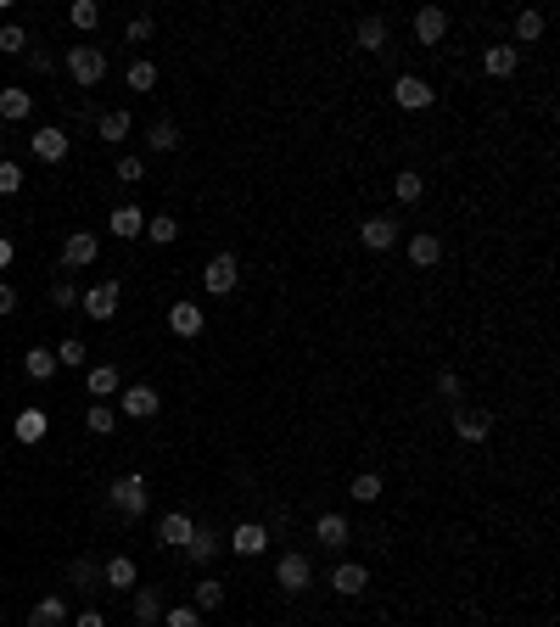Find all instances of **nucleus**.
<instances>
[{"mask_svg":"<svg viewBox=\"0 0 560 627\" xmlns=\"http://www.w3.org/2000/svg\"><path fill=\"white\" fill-rule=\"evenodd\" d=\"M68 73H74V84L79 90H90V84H102V73H107V56H102V45H68Z\"/></svg>","mask_w":560,"mask_h":627,"instance_id":"obj_1","label":"nucleus"},{"mask_svg":"<svg viewBox=\"0 0 560 627\" xmlns=\"http://www.w3.org/2000/svg\"><path fill=\"white\" fill-rule=\"evenodd\" d=\"M236 280H241V263H236V252H213V258L202 263V291H208V297L236 291Z\"/></svg>","mask_w":560,"mask_h":627,"instance_id":"obj_2","label":"nucleus"},{"mask_svg":"<svg viewBox=\"0 0 560 627\" xmlns=\"http://www.w3.org/2000/svg\"><path fill=\"white\" fill-rule=\"evenodd\" d=\"M275 583H280V593H303V588L314 583L309 554H303V549H286V554L275 560Z\"/></svg>","mask_w":560,"mask_h":627,"instance_id":"obj_3","label":"nucleus"},{"mask_svg":"<svg viewBox=\"0 0 560 627\" xmlns=\"http://www.w3.org/2000/svg\"><path fill=\"white\" fill-rule=\"evenodd\" d=\"M392 102H398L404 113H426V107L437 102V90L426 84L420 73H398V79H392Z\"/></svg>","mask_w":560,"mask_h":627,"instance_id":"obj_4","label":"nucleus"},{"mask_svg":"<svg viewBox=\"0 0 560 627\" xmlns=\"http://www.w3.org/2000/svg\"><path fill=\"white\" fill-rule=\"evenodd\" d=\"M113 510H123L129 521L146 515V476H135V471L118 476V482H113Z\"/></svg>","mask_w":560,"mask_h":627,"instance_id":"obj_5","label":"nucleus"},{"mask_svg":"<svg viewBox=\"0 0 560 627\" xmlns=\"http://www.w3.org/2000/svg\"><path fill=\"white\" fill-rule=\"evenodd\" d=\"M454 432H459V443H487L493 415H487V409H471V404H454Z\"/></svg>","mask_w":560,"mask_h":627,"instance_id":"obj_6","label":"nucleus"},{"mask_svg":"<svg viewBox=\"0 0 560 627\" xmlns=\"http://www.w3.org/2000/svg\"><path fill=\"white\" fill-rule=\"evenodd\" d=\"M123 420H152L157 409H162V398H157V387H146V381H135V387H123Z\"/></svg>","mask_w":560,"mask_h":627,"instance_id":"obj_7","label":"nucleus"},{"mask_svg":"<svg viewBox=\"0 0 560 627\" xmlns=\"http://www.w3.org/2000/svg\"><path fill=\"white\" fill-rule=\"evenodd\" d=\"M95 252H102V241H95L90 230H74V236L62 241V269H84V263H95Z\"/></svg>","mask_w":560,"mask_h":627,"instance_id":"obj_8","label":"nucleus"},{"mask_svg":"<svg viewBox=\"0 0 560 627\" xmlns=\"http://www.w3.org/2000/svg\"><path fill=\"white\" fill-rule=\"evenodd\" d=\"M359 241H365L370 252H392V241H398V224H392L387 213H370L365 224H359Z\"/></svg>","mask_w":560,"mask_h":627,"instance_id":"obj_9","label":"nucleus"},{"mask_svg":"<svg viewBox=\"0 0 560 627\" xmlns=\"http://www.w3.org/2000/svg\"><path fill=\"white\" fill-rule=\"evenodd\" d=\"M191 533H196V521H191L185 510H169V515L157 521V544H162V549H185Z\"/></svg>","mask_w":560,"mask_h":627,"instance_id":"obj_10","label":"nucleus"},{"mask_svg":"<svg viewBox=\"0 0 560 627\" xmlns=\"http://www.w3.org/2000/svg\"><path fill=\"white\" fill-rule=\"evenodd\" d=\"M224 544L236 549V554H247V560H252V554H263V549H270V526H263V521H241V526H236V533H230Z\"/></svg>","mask_w":560,"mask_h":627,"instance_id":"obj_11","label":"nucleus"},{"mask_svg":"<svg viewBox=\"0 0 560 627\" xmlns=\"http://www.w3.org/2000/svg\"><path fill=\"white\" fill-rule=\"evenodd\" d=\"M118 297H123V286H118V280L90 286V291H84V314H90V319H113V314H118Z\"/></svg>","mask_w":560,"mask_h":627,"instance_id":"obj_12","label":"nucleus"},{"mask_svg":"<svg viewBox=\"0 0 560 627\" xmlns=\"http://www.w3.org/2000/svg\"><path fill=\"white\" fill-rule=\"evenodd\" d=\"M141 572H135V560L129 554H113V560H102V588H118V593H135L141 583H135Z\"/></svg>","mask_w":560,"mask_h":627,"instance_id":"obj_13","label":"nucleus"},{"mask_svg":"<svg viewBox=\"0 0 560 627\" xmlns=\"http://www.w3.org/2000/svg\"><path fill=\"white\" fill-rule=\"evenodd\" d=\"M219 549H224V538H219V533H208V526H196V533H191V544H185L180 554L191 560V566H213V560H219Z\"/></svg>","mask_w":560,"mask_h":627,"instance_id":"obj_14","label":"nucleus"},{"mask_svg":"<svg viewBox=\"0 0 560 627\" xmlns=\"http://www.w3.org/2000/svg\"><path fill=\"white\" fill-rule=\"evenodd\" d=\"M107 230H113L118 241H135V236H146V213H141L135 202H118L113 219H107Z\"/></svg>","mask_w":560,"mask_h":627,"instance_id":"obj_15","label":"nucleus"},{"mask_svg":"<svg viewBox=\"0 0 560 627\" xmlns=\"http://www.w3.org/2000/svg\"><path fill=\"white\" fill-rule=\"evenodd\" d=\"M331 588L342 593V600H359V593H365V588H370V572H365V566H359V560H342V566L331 572Z\"/></svg>","mask_w":560,"mask_h":627,"instance_id":"obj_16","label":"nucleus"},{"mask_svg":"<svg viewBox=\"0 0 560 627\" xmlns=\"http://www.w3.org/2000/svg\"><path fill=\"white\" fill-rule=\"evenodd\" d=\"M95 135H102L107 146H123L129 135H135V118H129L123 107H113V113H102V118H95Z\"/></svg>","mask_w":560,"mask_h":627,"instance_id":"obj_17","label":"nucleus"},{"mask_svg":"<svg viewBox=\"0 0 560 627\" xmlns=\"http://www.w3.org/2000/svg\"><path fill=\"white\" fill-rule=\"evenodd\" d=\"M443 34H448V12H443V6H420V12H415V40H420V45H437Z\"/></svg>","mask_w":560,"mask_h":627,"instance_id":"obj_18","label":"nucleus"},{"mask_svg":"<svg viewBox=\"0 0 560 627\" xmlns=\"http://www.w3.org/2000/svg\"><path fill=\"white\" fill-rule=\"evenodd\" d=\"M516 68H521V51H516V45H487V51H482V73H487V79H510Z\"/></svg>","mask_w":560,"mask_h":627,"instance_id":"obj_19","label":"nucleus"},{"mask_svg":"<svg viewBox=\"0 0 560 627\" xmlns=\"http://www.w3.org/2000/svg\"><path fill=\"white\" fill-rule=\"evenodd\" d=\"M202 325H208V314L196 309V303H174V309H169V331L185 337V342H191V337H202Z\"/></svg>","mask_w":560,"mask_h":627,"instance_id":"obj_20","label":"nucleus"},{"mask_svg":"<svg viewBox=\"0 0 560 627\" xmlns=\"http://www.w3.org/2000/svg\"><path fill=\"white\" fill-rule=\"evenodd\" d=\"M314 538H319L325 549H342V544L353 538V526H348V515H337V510H325V515L314 521Z\"/></svg>","mask_w":560,"mask_h":627,"instance_id":"obj_21","label":"nucleus"},{"mask_svg":"<svg viewBox=\"0 0 560 627\" xmlns=\"http://www.w3.org/2000/svg\"><path fill=\"white\" fill-rule=\"evenodd\" d=\"M28 141H34L40 162H62V157H68V129H34Z\"/></svg>","mask_w":560,"mask_h":627,"instance_id":"obj_22","label":"nucleus"},{"mask_svg":"<svg viewBox=\"0 0 560 627\" xmlns=\"http://www.w3.org/2000/svg\"><path fill=\"white\" fill-rule=\"evenodd\" d=\"M437 258H443V241L432 236V230L409 236V263H415V269H437Z\"/></svg>","mask_w":560,"mask_h":627,"instance_id":"obj_23","label":"nucleus"},{"mask_svg":"<svg viewBox=\"0 0 560 627\" xmlns=\"http://www.w3.org/2000/svg\"><path fill=\"white\" fill-rule=\"evenodd\" d=\"M12 432H17V443H45L51 415H45V409H23V415L12 420Z\"/></svg>","mask_w":560,"mask_h":627,"instance_id":"obj_24","label":"nucleus"},{"mask_svg":"<svg viewBox=\"0 0 560 627\" xmlns=\"http://www.w3.org/2000/svg\"><path fill=\"white\" fill-rule=\"evenodd\" d=\"M353 45H359V51H381V45H387V17H376V12L359 17V23H353Z\"/></svg>","mask_w":560,"mask_h":627,"instance_id":"obj_25","label":"nucleus"},{"mask_svg":"<svg viewBox=\"0 0 560 627\" xmlns=\"http://www.w3.org/2000/svg\"><path fill=\"white\" fill-rule=\"evenodd\" d=\"M28 627H68V600H56V593H45V600L28 611Z\"/></svg>","mask_w":560,"mask_h":627,"instance_id":"obj_26","label":"nucleus"},{"mask_svg":"<svg viewBox=\"0 0 560 627\" xmlns=\"http://www.w3.org/2000/svg\"><path fill=\"white\" fill-rule=\"evenodd\" d=\"M56 370H62V365H56L51 348H28V353H23V376H28V381H51Z\"/></svg>","mask_w":560,"mask_h":627,"instance_id":"obj_27","label":"nucleus"},{"mask_svg":"<svg viewBox=\"0 0 560 627\" xmlns=\"http://www.w3.org/2000/svg\"><path fill=\"white\" fill-rule=\"evenodd\" d=\"M28 113H34V95L28 90H0V118L6 123H23Z\"/></svg>","mask_w":560,"mask_h":627,"instance_id":"obj_28","label":"nucleus"},{"mask_svg":"<svg viewBox=\"0 0 560 627\" xmlns=\"http://www.w3.org/2000/svg\"><path fill=\"white\" fill-rule=\"evenodd\" d=\"M135 622H141V627H157V622H162V593H157V588H135Z\"/></svg>","mask_w":560,"mask_h":627,"instance_id":"obj_29","label":"nucleus"},{"mask_svg":"<svg viewBox=\"0 0 560 627\" xmlns=\"http://www.w3.org/2000/svg\"><path fill=\"white\" fill-rule=\"evenodd\" d=\"M68 583H74L79 593H90V588H102V566H95V560H90V554H79V560H74V566H68Z\"/></svg>","mask_w":560,"mask_h":627,"instance_id":"obj_30","label":"nucleus"},{"mask_svg":"<svg viewBox=\"0 0 560 627\" xmlns=\"http://www.w3.org/2000/svg\"><path fill=\"white\" fill-rule=\"evenodd\" d=\"M123 84H129V90H141V95L157 90V62H146V56H141V62H129V68H123Z\"/></svg>","mask_w":560,"mask_h":627,"instance_id":"obj_31","label":"nucleus"},{"mask_svg":"<svg viewBox=\"0 0 560 627\" xmlns=\"http://www.w3.org/2000/svg\"><path fill=\"white\" fill-rule=\"evenodd\" d=\"M84 387H90V398H113V392H118V370L113 365H95L84 376Z\"/></svg>","mask_w":560,"mask_h":627,"instance_id":"obj_32","label":"nucleus"},{"mask_svg":"<svg viewBox=\"0 0 560 627\" xmlns=\"http://www.w3.org/2000/svg\"><path fill=\"white\" fill-rule=\"evenodd\" d=\"M219 605H224V583L208 572L202 583H196V605H191V611H219Z\"/></svg>","mask_w":560,"mask_h":627,"instance_id":"obj_33","label":"nucleus"},{"mask_svg":"<svg viewBox=\"0 0 560 627\" xmlns=\"http://www.w3.org/2000/svg\"><path fill=\"white\" fill-rule=\"evenodd\" d=\"M392 196H398V202H420V196H426V180H420L415 169H404V174H392Z\"/></svg>","mask_w":560,"mask_h":627,"instance_id":"obj_34","label":"nucleus"},{"mask_svg":"<svg viewBox=\"0 0 560 627\" xmlns=\"http://www.w3.org/2000/svg\"><path fill=\"white\" fill-rule=\"evenodd\" d=\"M146 146H152V152H174V146H180V129H174L169 118H157V123L146 129Z\"/></svg>","mask_w":560,"mask_h":627,"instance_id":"obj_35","label":"nucleus"},{"mask_svg":"<svg viewBox=\"0 0 560 627\" xmlns=\"http://www.w3.org/2000/svg\"><path fill=\"white\" fill-rule=\"evenodd\" d=\"M68 23L79 28V34H90V28L102 23V6H95V0H74V6H68Z\"/></svg>","mask_w":560,"mask_h":627,"instance_id":"obj_36","label":"nucleus"},{"mask_svg":"<svg viewBox=\"0 0 560 627\" xmlns=\"http://www.w3.org/2000/svg\"><path fill=\"white\" fill-rule=\"evenodd\" d=\"M538 34H544V12H516V40L533 45ZM521 45H516V51H521Z\"/></svg>","mask_w":560,"mask_h":627,"instance_id":"obj_37","label":"nucleus"},{"mask_svg":"<svg viewBox=\"0 0 560 627\" xmlns=\"http://www.w3.org/2000/svg\"><path fill=\"white\" fill-rule=\"evenodd\" d=\"M348 493H353V505H376V499H381V476H376V471L353 476V487H348Z\"/></svg>","mask_w":560,"mask_h":627,"instance_id":"obj_38","label":"nucleus"},{"mask_svg":"<svg viewBox=\"0 0 560 627\" xmlns=\"http://www.w3.org/2000/svg\"><path fill=\"white\" fill-rule=\"evenodd\" d=\"M84 426H90V432H95V437H107V432H113V426H118V409H107V404H90V415H84Z\"/></svg>","mask_w":560,"mask_h":627,"instance_id":"obj_39","label":"nucleus"},{"mask_svg":"<svg viewBox=\"0 0 560 627\" xmlns=\"http://www.w3.org/2000/svg\"><path fill=\"white\" fill-rule=\"evenodd\" d=\"M0 51H6V56H28V28L6 23V28H0Z\"/></svg>","mask_w":560,"mask_h":627,"instance_id":"obj_40","label":"nucleus"},{"mask_svg":"<svg viewBox=\"0 0 560 627\" xmlns=\"http://www.w3.org/2000/svg\"><path fill=\"white\" fill-rule=\"evenodd\" d=\"M146 236H152V241H157V247H169V241H174V236H180V224H174V219H169V213H157V219H146Z\"/></svg>","mask_w":560,"mask_h":627,"instance_id":"obj_41","label":"nucleus"},{"mask_svg":"<svg viewBox=\"0 0 560 627\" xmlns=\"http://www.w3.org/2000/svg\"><path fill=\"white\" fill-rule=\"evenodd\" d=\"M113 174H118L123 185H141V180H146V162H141L135 152H123V157H118V169H113Z\"/></svg>","mask_w":560,"mask_h":627,"instance_id":"obj_42","label":"nucleus"},{"mask_svg":"<svg viewBox=\"0 0 560 627\" xmlns=\"http://www.w3.org/2000/svg\"><path fill=\"white\" fill-rule=\"evenodd\" d=\"M84 358H90V348H84L79 337H68V342H62V348H56V365H68V370H79V365H84Z\"/></svg>","mask_w":560,"mask_h":627,"instance_id":"obj_43","label":"nucleus"},{"mask_svg":"<svg viewBox=\"0 0 560 627\" xmlns=\"http://www.w3.org/2000/svg\"><path fill=\"white\" fill-rule=\"evenodd\" d=\"M17 191H23V169L6 157V162H0V196H17Z\"/></svg>","mask_w":560,"mask_h":627,"instance_id":"obj_44","label":"nucleus"},{"mask_svg":"<svg viewBox=\"0 0 560 627\" xmlns=\"http://www.w3.org/2000/svg\"><path fill=\"white\" fill-rule=\"evenodd\" d=\"M162 627H202V611H191V605H174L169 616H162Z\"/></svg>","mask_w":560,"mask_h":627,"instance_id":"obj_45","label":"nucleus"},{"mask_svg":"<svg viewBox=\"0 0 560 627\" xmlns=\"http://www.w3.org/2000/svg\"><path fill=\"white\" fill-rule=\"evenodd\" d=\"M51 303H56V309H74V303H79V291H74L68 280H56V286H51Z\"/></svg>","mask_w":560,"mask_h":627,"instance_id":"obj_46","label":"nucleus"},{"mask_svg":"<svg viewBox=\"0 0 560 627\" xmlns=\"http://www.w3.org/2000/svg\"><path fill=\"white\" fill-rule=\"evenodd\" d=\"M437 398H448V404L459 398V376L454 370H437Z\"/></svg>","mask_w":560,"mask_h":627,"instance_id":"obj_47","label":"nucleus"},{"mask_svg":"<svg viewBox=\"0 0 560 627\" xmlns=\"http://www.w3.org/2000/svg\"><path fill=\"white\" fill-rule=\"evenodd\" d=\"M123 34L135 40V45H146V40H152V17H129V28H123Z\"/></svg>","mask_w":560,"mask_h":627,"instance_id":"obj_48","label":"nucleus"},{"mask_svg":"<svg viewBox=\"0 0 560 627\" xmlns=\"http://www.w3.org/2000/svg\"><path fill=\"white\" fill-rule=\"evenodd\" d=\"M28 68H34V73H51L56 56H51V51H28Z\"/></svg>","mask_w":560,"mask_h":627,"instance_id":"obj_49","label":"nucleus"},{"mask_svg":"<svg viewBox=\"0 0 560 627\" xmlns=\"http://www.w3.org/2000/svg\"><path fill=\"white\" fill-rule=\"evenodd\" d=\"M12 309H17V291H12L6 280H0V314H12Z\"/></svg>","mask_w":560,"mask_h":627,"instance_id":"obj_50","label":"nucleus"},{"mask_svg":"<svg viewBox=\"0 0 560 627\" xmlns=\"http://www.w3.org/2000/svg\"><path fill=\"white\" fill-rule=\"evenodd\" d=\"M79 627H107V616L102 611H79Z\"/></svg>","mask_w":560,"mask_h":627,"instance_id":"obj_51","label":"nucleus"},{"mask_svg":"<svg viewBox=\"0 0 560 627\" xmlns=\"http://www.w3.org/2000/svg\"><path fill=\"white\" fill-rule=\"evenodd\" d=\"M0 269H12V241L0 236Z\"/></svg>","mask_w":560,"mask_h":627,"instance_id":"obj_52","label":"nucleus"}]
</instances>
